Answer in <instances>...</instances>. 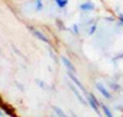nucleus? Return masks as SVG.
<instances>
[{
    "label": "nucleus",
    "mask_w": 123,
    "mask_h": 117,
    "mask_svg": "<svg viewBox=\"0 0 123 117\" xmlns=\"http://www.w3.org/2000/svg\"><path fill=\"white\" fill-rule=\"evenodd\" d=\"M85 94H86V100H88L89 106H91L96 113H98L99 116H102V113H100V110H99V103H100V102L96 100V97L93 96V93H86V92H85Z\"/></svg>",
    "instance_id": "obj_1"
},
{
    "label": "nucleus",
    "mask_w": 123,
    "mask_h": 117,
    "mask_svg": "<svg viewBox=\"0 0 123 117\" xmlns=\"http://www.w3.org/2000/svg\"><path fill=\"white\" fill-rule=\"evenodd\" d=\"M30 30H31V33H33V34L36 35V37H37L38 40H41V41H44L45 44H49V40L47 38V35H45V34H43L41 31H38V30H36V28H33V27H31Z\"/></svg>",
    "instance_id": "obj_2"
},
{
    "label": "nucleus",
    "mask_w": 123,
    "mask_h": 117,
    "mask_svg": "<svg viewBox=\"0 0 123 117\" xmlns=\"http://www.w3.org/2000/svg\"><path fill=\"white\" fill-rule=\"evenodd\" d=\"M96 89H98L99 92L103 94V97H106V99H111V97H112L111 92H108V89H106L103 85H100V83H96Z\"/></svg>",
    "instance_id": "obj_3"
},
{
    "label": "nucleus",
    "mask_w": 123,
    "mask_h": 117,
    "mask_svg": "<svg viewBox=\"0 0 123 117\" xmlns=\"http://www.w3.org/2000/svg\"><path fill=\"white\" fill-rule=\"evenodd\" d=\"M61 59H62V64L67 66V69L69 70V72H72V73H74V72H75V66L72 65V62H71L69 59L67 58V57H62Z\"/></svg>",
    "instance_id": "obj_4"
},
{
    "label": "nucleus",
    "mask_w": 123,
    "mask_h": 117,
    "mask_svg": "<svg viewBox=\"0 0 123 117\" xmlns=\"http://www.w3.org/2000/svg\"><path fill=\"white\" fill-rule=\"evenodd\" d=\"M68 76H69V79H71V81H72V82H74L75 85H76V86H78V88H79V89L82 90V92H85V89H84V86H82V83H81L79 81H78V78L75 76V75L72 73V72H68Z\"/></svg>",
    "instance_id": "obj_5"
},
{
    "label": "nucleus",
    "mask_w": 123,
    "mask_h": 117,
    "mask_svg": "<svg viewBox=\"0 0 123 117\" xmlns=\"http://www.w3.org/2000/svg\"><path fill=\"white\" fill-rule=\"evenodd\" d=\"M81 10H84V12H92V10H95V4L92 1H86L84 4H81Z\"/></svg>",
    "instance_id": "obj_6"
},
{
    "label": "nucleus",
    "mask_w": 123,
    "mask_h": 117,
    "mask_svg": "<svg viewBox=\"0 0 123 117\" xmlns=\"http://www.w3.org/2000/svg\"><path fill=\"white\" fill-rule=\"evenodd\" d=\"M71 89H72V92H74V93H75V96H76V97L79 99V102H81L82 105H88V102H86L85 99H84V96H82V94H81L79 92H78V89H76V88H74V86H71Z\"/></svg>",
    "instance_id": "obj_7"
},
{
    "label": "nucleus",
    "mask_w": 123,
    "mask_h": 117,
    "mask_svg": "<svg viewBox=\"0 0 123 117\" xmlns=\"http://www.w3.org/2000/svg\"><path fill=\"white\" fill-rule=\"evenodd\" d=\"M1 107H3V111H4L6 114H9V116H12V117H16L14 116V110H13V107H10V106H7V105H1Z\"/></svg>",
    "instance_id": "obj_8"
},
{
    "label": "nucleus",
    "mask_w": 123,
    "mask_h": 117,
    "mask_svg": "<svg viewBox=\"0 0 123 117\" xmlns=\"http://www.w3.org/2000/svg\"><path fill=\"white\" fill-rule=\"evenodd\" d=\"M99 106H102V109H103V113H105V116H106V117H113L112 111L109 110V107H108L106 105H103V103H99Z\"/></svg>",
    "instance_id": "obj_9"
},
{
    "label": "nucleus",
    "mask_w": 123,
    "mask_h": 117,
    "mask_svg": "<svg viewBox=\"0 0 123 117\" xmlns=\"http://www.w3.org/2000/svg\"><path fill=\"white\" fill-rule=\"evenodd\" d=\"M52 109H54V111H55V116H58V117H68V116H67V114H65V113L61 110V109L58 107V106H54Z\"/></svg>",
    "instance_id": "obj_10"
},
{
    "label": "nucleus",
    "mask_w": 123,
    "mask_h": 117,
    "mask_svg": "<svg viewBox=\"0 0 123 117\" xmlns=\"http://www.w3.org/2000/svg\"><path fill=\"white\" fill-rule=\"evenodd\" d=\"M55 3H57V6H58L60 9H64V7L68 4V0H55Z\"/></svg>",
    "instance_id": "obj_11"
},
{
    "label": "nucleus",
    "mask_w": 123,
    "mask_h": 117,
    "mask_svg": "<svg viewBox=\"0 0 123 117\" xmlns=\"http://www.w3.org/2000/svg\"><path fill=\"white\" fill-rule=\"evenodd\" d=\"M37 10H41V0H37Z\"/></svg>",
    "instance_id": "obj_12"
},
{
    "label": "nucleus",
    "mask_w": 123,
    "mask_h": 117,
    "mask_svg": "<svg viewBox=\"0 0 123 117\" xmlns=\"http://www.w3.org/2000/svg\"><path fill=\"white\" fill-rule=\"evenodd\" d=\"M72 30H74V33H78V31H79V30H78V25H74Z\"/></svg>",
    "instance_id": "obj_13"
},
{
    "label": "nucleus",
    "mask_w": 123,
    "mask_h": 117,
    "mask_svg": "<svg viewBox=\"0 0 123 117\" xmlns=\"http://www.w3.org/2000/svg\"><path fill=\"white\" fill-rule=\"evenodd\" d=\"M95 28H96V27H95V25H93V27H92V28H91V30H89V34H93V31H95Z\"/></svg>",
    "instance_id": "obj_14"
},
{
    "label": "nucleus",
    "mask_w": 123,
    "mask_h": 117,
    "mask_svg": "<svg viewBox=\"0 0 123 117\" xmlns=\"http://www.w3.org/2000/svg\"><path fill=\"white\" fill-rule=\"evenodd\" d=\"M119 18H120V21L123 23V14H119Z\"/></svg>",
    "instance_id": "obj_15"
},
{
    "label": "nucleus",
    "mask_w": 123,
    "mask_h": 117,
    "mask_svg": "<svg viewBox=\"0 0 123 117\" xmlns=\"http://www.w3.org/2000/svg\"><path fill=\"white\" fill-rule=\"evenodd\" d=\"M3 113H4V111H3V109H0V117L3 116Z\"/></svg>",
    "instance_id": "obj_16"
},
{
    "label": "nucleus",
    "mask_w": 123,
    "mask_h": 117,
    "mask_svg": "<svg viewBox=\"0 0 123 117\" xmlns=\"http://www.w3.org/2000/svg\"><path fill=\"white\" fill-rule=\"evenodd\" d=\"M3 105V100H1V97H0V106Z\"/></svg>",
    "instance_id": "obj_17"
},
{
    "label": "nucleus",
    "mask_w": 123,
    "mask_h": 117,
    "mask_svg": "<svg viewBox=\"0 0 123 117\" xmlns=\"http://www.w3.org/2000/svg\"><path fill=\"white\" fill-rule=\"evenodd\" d=\"M72 117H78V116H76V114H75V113H72Z\"/></svg>",
    "instance_id": "obj_18"
},
{
    "label": "nucleus",
    "mask_w": 123,
    "mask_h": 117,
    "mask_svg": "<svg viewBox=\"0 0 123 117\" xmlns=\"http://www.w3.org/2000/svg\"><path fill=\"white\" fill-rule=\"evenodd\" d=\"M54 117H58V116H54Z\"/></svg>",
    "instance_id": "obj_19"
}]
</instances>
